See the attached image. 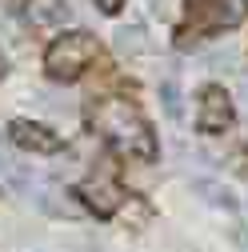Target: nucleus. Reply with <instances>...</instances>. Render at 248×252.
I'll return each instance as SVG.
<instances>
[{
    "instance_id": "obj_1",
    "label": "nucleus",
    "mask_w": 248,
    "mask_h": 252,
    "mask_svg": "<svg viewBox=\"0 0 248 252\" xmlns=\"http://www.w3.org/2000/svg\"><path fill=\"white\" fill-rule=\"evenodd\" d=\"M92 124H96V132L108 136L120 152H128V156H140V160H152L156 156V136H152L148 128V120L136 112V104L128 100H100L96 112H92Z\"/></svg>"
},
{
    "instance_id": "obj_2",
    "label": "nucleus",
    "mask_w": 248,
    "mask_h": 252,
    "mask_svg": "<svg viewBox=\"0 0 248 252\" xmlns=\"http://www.w3.org/2000/svg\"><path fill=\"white\" fill-rule=\"evenodd\" d=\"M96 56H100V40L92 32H64L60 40L48 44L44 68L52 80H76L88 64H96Z\"/></svg>"
},
{
    "instance_id": "obj_3",
    "label": "nucleus",
    "mask_w": 248,
    "mask_h": 252,
    "mask_svg": "<svg viewBox=\"0 0 248 252\" xmlns=\"http://www.w3.org/2000/svg\"><path fill=\"white\" fill-rule=\"evenodd\" d=\"M248 16V0H188V24L196 32L236 28Z\"/></svg>"
},
{
    "instance_id": "obj_4",
    "label": "nucleus",
    "mask_w": 248,
    "mask_h": 252,
    "mask_svg": "<svg viewBox=\"0 0 248 252\" xmlns=\"http://www.w3.org/2000/svg\"><path fill=\"white\" fill-rule=\"evenodd\" d=\"M80 200H84L92 212H96L100 220H108V216L120 208L124 192H120V184L112 180V172H100V176H92V180L80 184Z\"/></svg>"
},
{
    "instance_id": "obj_5",
    "label": "nucleus",
    "mask_w": 248,
    "mask_h": 252,
    "mask_svg": "<svg viewBox=\"0 0 248 252\" xmlns=\"http://www.w3.org/2000/svg\"><path fill=\"white\" fill-rule=\"evenodd\" d=\"M196 120H200L204 132H224V128H232V100H228V92L216 88V84L204 88V92H200Z\"/></svg>"
},
{
    "instance_id": "obj_6",
    "label": "nucleus",
    "mask_w": 248,
    "mask_h": 252,
    "mask_svg": "<svg viewBox=\"0 0 248 252\" xmlns=\"http://www.w3.org/2000/svg\"><path fill=\"white\" fill-rule=\"evenodd\" d=\"M8 132H12V140H16L20 148H28V152H40V156L60 152V136L48 132V128H40V124H32V120H16Z\"/></svg>"
},
{
    "instance_id": "obj_7",
    "label": "nucleus",
    "mask_w": 248,
    "mask_h": 252,
    "mask_svg": "<svg viewBox=\"0 0 248 252\" xmlns=\"http://www.w3.org/2000/svg\"><path fill=\"white\" fill-rule=\"evenodd\" d=\"M72 16V4L68 0H28V20L40 24V28H56Z\"/></svg>"
},
{
    "instance_id": "obj_8",
    "label": "nucleus",
    "mask_w": 248,
    "mask_h": 252,
    "mask_svg": "<svg viewBox=\"0 0 248 252\" xmlns=\"http://www.w3.org/2000/svg\"><path fill=\"white\" fill-rule=\"evenodd\" d=\"M116 48H120V52H140V48H144L140 28H124V32L116 36Z\"/></svg>"
},
{
    "instance_id": "obj_9",
    "label": "nucleus",
    "mask_w": 248,
    "mask_h": 252,
    "mask_svg": "<svg viewBox=\"0 0 248 252\" xmlns=\"http://www.w3.org/2000/svg\"><path fill=\"white\" fill-rule=\"evenodd\" d=\"M160 96H164V108H168V116H180V92H176V80H164Z\"/></svg>"
},
{
    "instance_id": "obj_10",
    "label": "nucleus",
    "mask_w": 248,
    "mask_h": 252,
    "mask_svg": "<svg viewBox=\"0 0 248 252\" xmlns=\"http://www.w3.org/2000/svg\"><path fill=\"white\" fill-rule=\"evenodd\" d=\"M100 8H104V12H116V8H120V0H100Z\"/></svg>"
}]
</instances>
